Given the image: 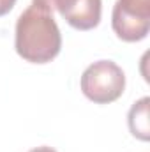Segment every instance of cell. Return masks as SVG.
<instances>
[{
	"mask_svg": "<svg viewBox=\"0 0 150 152\" xmlns=\"http://www.w3.org/2000/svg\"><path fill=\"white\" fill-rule=\"evenodd\" d=\"M149 106L150 99L145 96L140 101H136L127 115V124H129V131L133 133L134 138L141 140V142H149L150 138V120H149Z\"/></svg>",
	"mask_w": 150,
	"mask_h": 152,
	"instance_id": "obj_5",
	"label": "cell"
},
{
	"mask_svg": "<svg viewBox=\"0 0 150 152\" xmlns=\"http://www.w3.org/2000/svg\"><path fill=\"white\" fill-rule=\"evenodd\" d=\"M14 48L27 62H51L62 48V34L53 14L34 4L25 9L16 21Z\"/></svg>",
	"mask_w": 150,
	"mask_h": 152,
	"instance_id": "obj_1",
	"label": "cell"
},
{
	"mask_svg": "<svg viewBox=\"0 0 150 152\" xmlns=\"http://www.w3.org/2000/svg\"><path fill=\"white\" fill-rule=\"evenodd\" d=\"M81 92L95 104H110L125 90V75L113 60H97L81 75Z\"/></svg>",
	"mask_w": 150,
	"mask_h": 152,
	"instance_id": "obj_2",
	"label": "cell"
},
{
	"mask_svg": "<svg viewBox=\"0 0 150 152\" xmlns=\"http://www.w3.org/2000/svg\"><path fill=\"white\" fill-rule=\"evenodd\" d=\"M111 27L117 37L125 42L143 41L150 30V0H117Z\"/></svg>",
	"mask_w": 150,
	"mask_h": 152,
	"instance_id": "obj_3",
	"label": "cell"
},
{
	"mask_svg": "<svg viewBox=\"0 0 150 152\" xmlns=\"http://www.w3.org/2000/svg\"><path fill=\"white\" fill-rule=\"evenodd\" d=\"M34 5L60 16L76 30H92L101 23L103 0H34Z\"/></svg>",
	"mask_w": 150,
	"mask_h": 152,
	"instance_id": "obj_4",
	"label": "cell"
},
{
	"mask_svg": "<svg viewBox=\"0 0 150 152\" xmlns=\"http://www.w3.org/2000/svg\"><path fill=\"white\" fill-rule=\"evenodd\" d=\"M16 0H0V16H5L12 7H14Z\"/></svg>",
	"mask_w": 150,
	"mask_h": 152,
	"instance_id": "obj_6",
	"label": "cell"
},
{
	"mask_svg": "<svg viewBox=\"0 0 150 152\" xmlns=\"http://www.w3.org/2000/svg\"><path fill=\"white\" fill-rule=\"evenodd\" d=\"M28 152H57L55 149H51V147H46V145H42V147H36V149H32V151Z\"/></svg>",
	"mask_w": 150,
	"mask_h": 152,
	"instance_id": "obj_7",
	"label": "cell"
}]
</instances>
